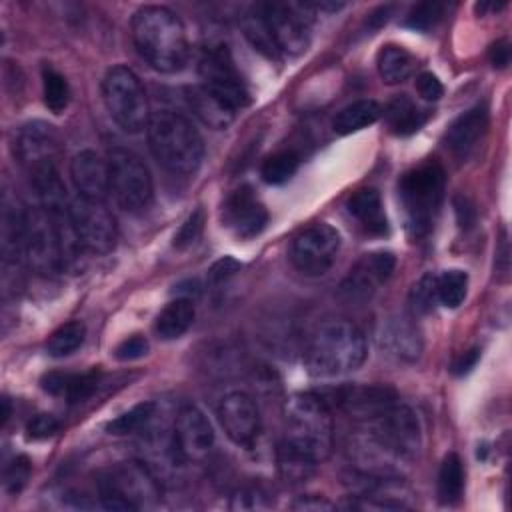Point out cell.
Masks as SVG:
<instances>
[{
  "label": "cell",
  "instance_id": "cell-1",
  "mask_svg": "<svg viewBox=\"0 0 512 512\" xmlns=\"http://www.w3.org/2000/svg\"><path fill=\"white\" fill-rule=\"evenodd\" d=\"M132 40L138 54L158 72H178L188 60L186 28L166 6H142L132 16Z\"/></svg>",
  "mask_w": 512,
  "mask_h": 512
},
{
  "label": "cell",
  "instance_id": "cell-2",
  "mask_svg": "<svg viewBox=\"0 0 512 512\" xmlns=\"http://www.w3.org/2000/svg\"><path fill=\"white\" fill-rule=\"evenodd\" d=\"M282 442L316 464L326 460L334 444V420L328 400L314 392L292 394L284 404Z\"/></svg>",
  "mask_w": 512,
  "mask_h": 512
},
{
  "label": "cell",
  "instance_id": "cell-3",
  "mask_svg": "<svg viewBox=\"0 0 512 512\" xmlns=\"http://www.w3.org/2000/svg\"><path fill=\"white\" fill-rule=\"evenodd\" d=\"M146 132L150 152L164 170L186 176L200 168L204 142L186 116L174 110L152 112Z\"/></svg>",
  "mask_w": 512,
  "mask_h": 512
},
{
  "label": "cell",
  "instance_id": "cell-4",
  "mask_svg": "<svg viewBox=\"0 0 512 512\" xmlns=\"http://www.w3.org/2000/svg\"><path fill=\"white\" fill-rule=\"evenodd\" d=\"M366 338L348 320L320 324L304 350V364L312 376H340L362 366L366 360Z\"/></svg>",
  "mask_w": 512,
  "mask_h": 512
},
{
  "label": "cell",
  "instance_id": "cell-5",
  "mask_svg": "<svg viewBox=\"0 0 512 512\" xmlns=\"http://www.w3.org/2000/svg\"><path fill=\"white\" fill-rule=\"evenodd\" d=\"M358 424L362 436L360 446L374 448L382 456L410 460L420 450L422 432L418 416L398 400H392L380 412Z\"/></svg>",
  "mask_w": 512,
  "mask_h": 512
},
{
  "label": "cell",
  "instance_id": "cell-6",
  "mask_svg": "<svg viewBox=\"0 0 512 512\" xmlns=\"http://www.w3.org/2000/svg\"><path fill=\"white\" fill-rule=\"evenodd\" d=\"M444 198V170L436 162L408 170L398 182V200L412 236H424L434 226Z\"/></svg>",
  "mask_w": 512,
  "mask_h": 512
},
{
  "label": "cell",
  "instance_id": "cell-7",
  "mask_svg": "<svg viewBox=\"0 0 512 512\" xmlns=\"http://www.w3.org/2000/svg\"><path fill=\"white\" fill-rule=\"evenodd\" d=\"M102 100L110 118L130 134H136L148 126L150 108L146 90L128 66H112L102 78Z\"/></svg>",
  "mask_w": 512,
  "mask_h": 512
},
{
  "label": "cell",
  "instance_id": "cell-8",
  "mask_svg": "<svg viewBox=\"0 0 512 512\" xmlns=\"http://www.w3.org/2000/svg\"><path fill=\"white\" fill-rule=\"evenodd\" d=\"M110 194L126 212H142L152 202V176L144 160L128 148L116 146L108 152Z\"/></svg>",
  "mask_w": 512,
  "mask_h": 512
},
{
  "label": "cell",
  "instance_id": "cell-9",
  "mask_svg": "<svg viewBox=\"0 0 512 512\" xmlns=\"http://www.w3.org/2000/svg\"><path fill=\"white\" fill-rule=\"evenodd\" d=\"M198 74L202 86L216 94L230 108L238 110L250 102L246 84L242 82L234 60L224 44H208L202 48L198 60Z\"/></svg>",
  "mask_w": 512,
  "mask_h": 512
},
{
  "label": "cell",
  "instance_id": "cell-10",
  "mask_svg": "<svg viewBox=\"0 0 512 512\" xmlns=\"http://www.w3.org/2000/svg\"><path fill=\"white\" fill-rule=\"evenodd\" d=\"M24 260L42 276H54L56 272L64 270L58 234L52 216L44 206L26 208Z\"/></svg>",
  "mask_w": 512,
  "mask_h": 512
},
{
  "label": "cell",
  "instance_id": "cell-11",
  "mask_svg": "<svg viewBox=\"0 0 512 512\" xmlns=\"http://www.w3.org/2000/svg\"><path fill=\"white\" fill-rule=\"evenodd\" d=\"M340 250V234L336 228L316 222L300 230L290 242V262L306 276H322L334 264Z\"/></svg>",
  "mask_w": 512,
  "mask_h": 512
},
{
  "label": "cell",
  "instance_id": "cell-12",
  "mask_svg": "<svg viewBox=\"0 0 512 512\" xmlns=\"http://www.w3.org/2000/svg\"><path fill=\"white\" fill-rule=\"evenodd\" d=\"M70 216L84 252L108 254L116 246V220L106 208L104 200L78 196L74 202H70Z\"/></svg>",
  "mask_w": 512,
  "mask_h": 512
},
{
  "label": "cell",
  "instance_id": "cell-13",
  "mask_svg": "<svg viewBox=\"0 0 512 512\" xmlns=\"http://www.w3.org/2000/svg\"><path fill=\"white\" fill-rule=\"evenodd\" d=\"M278 52L296 56L306 50L310 34H308V18L304 16L306 4H282V2H266L256 6Z\"/></svg>",
  "mask_w": 512,
  "mask_h": 512
},
{
  "label": "cell",
  "instance_id": "cell-14",
  "mask_svg": "<svg viewBox=\"0 0 512 512\" xmlns=\"http://www.w3.org/2000/svg\"><path fill=\"white\" fill-rule=\"evenodd\" d=\"M396 258L392 252L376 250L358 258L350 268L346 278L338 286V296L346 302H366L376 294V290L392 276Z\"/></svg>",
  "mask_w": 512,
  "mask_h": 512
},
{
  "label": "cell",
  "instance_id": "cell-15",
  "mask_svg": "<svg viewBox=\"0 0 512 512\" xmlns=\"http://www.w3.org/2000/svg\"><path fill=\"white\" fill-rule=\"evenodd\" d=\"M214 446V430L208 422L206 414L188 404L182 406L174 420L172 432V448L184 462H200L204 460Z\"/></svg>",
  "mask_w": 512,
  "mask_h": 512
},
{
  "label": "cell",
  "instance_id": "cell-16",
  "mask_svg": "<svg viewBox=\"0 0 512 512\" xmlns=\"http://www.w3.org/2000/svg\"><path fill=\"white\" fill-rule=\"evenodd\" d=\"M108 486H112L120 496H124L134 510L154 506L160 500V484L152 470L138 462H120L112 470L100 476Z\"/></svg>",
  "mask_w": 512,
  "mask_h": 512
},
{
  "label": "cell",
  "instance_id": "cell-17",
  "mask_svg": "<svg viewBox=\"0 0 512 512\" xmlns=\"http://www.w3.org/2000/svg\"><path fill=\"white\" fill-rule=\"evenodd\" d=\"M218 420L226 436L238 446H252L260 432L258 406L242 390L228 392L218 404Z\"/></svg>",
  "mask_w": 512,
  "mask_h": 512
},
{
  "label": "cell",
  "instance_id": "cell-18",
  "mask_svg": "<svg viewBox=\"0 0 512 512\" xmlns=\"http://www.w3.org/2000/svg\"><path fill=\"white\" fill-rule=\"evenodd\" d=\"M14 154L24 170L42 164H56L60 156L56 130L40 120L24 124L14 138Z\"/></svg>",
  "mask_w": 512,
  "mask_h": 512
},
{
  "label": "cell",
  "instance_id": "cell-19",
  "mask_svg": "<svg viewBox=\"0 0 512 512\" xmlns=\"http://www.w3.org/2000/svg\"><path fill=\"white\" fill-rule=\"evenodd\" d=\"M222 216L238 238H254L268 222V212L250 186H242L226 198Z\"/></svg>",
  "mask_w": 512,
  "mask_h": 512
},
{
  "label": "cell",
  "instance_id": "cell-20",
  "mask_svg": "<svg viewBox=\"0 0 512 512\" xmlns=\"http://www.w3.org/2000/svg\"><path fill=\"white\" fill-rule=\"evenodd\" d=\"M70 178L82 198L104 200L110 192L108 160H104L94 150H80L70 160Z\"/></svg>",
  "mask_w": 512,
  "mask_h": 512
},
{
  "label": "cell",
  "instance_id": "cell-21",
  "mask_svg": "<svg viewBox=\"0 0 512 512\" xmlns=\"http://www.w3.org/2000/svg\"><path fill=\"white\" fill-rule=\"evenodd\" d=\"M488 128V112L484 106H474L462 112L444 132V146L458 158H466L482 140Z\"/></svg>",
  "mask_w": 512,
  "mask_h": 512
},
{
  "label": "cell",
  "instance_id": "cell-22",
  "mask_svg": "<svg viewBox=\"0 0 512 512\" xmlns=\"http://www.w3.org/2000/svg\"><path fill=\"white\" fill-rule=\"evenodd\" d=\"M380 346L402 362H416L422 354V336L408 316H394L382 324Z\"/></svg>",
  "mask_w": 512,
  "mask_h": 512
},
{
  "label": "cell",
  "instance_id": "cell-23",
  "mask_svg": "<svg viewBox=\"0 0 512 512\" xmlns=\"http://www.w3.org/2000/svg\"><path fill=\"white\" fill-rule=\"evenodd\" d=\"M24 220H26V208L20 204L16 196H12L10 192H4L0 240H2V256L6 264H20V260L24 258Z\"/></svg>",
  "mask_w": 512,
  "mask_h": 512
},
{
  "label": "cell",
  "instance_id": "cell-24",
  "mask_svg": "<svg viewBox=\"0 0 512 512\" xmlns=\"http://www.w3.org/2000/svg\"><path fill=\"white\" fill-rule=\"evenodd\" d=\"M186 102H188L190 110L194 112V116H198L206 126H210L214 130L228 128L236 114L234 108H230L226 102H222L216 94H212L202 84L190 86L186 90Z\"/></svg>",
  "mask_w": 512,
  "mask_h": 512
},
{
  "label": "cell",
  "instance_id": "cell-25",
  "mask_svg": "<svg viewBox=\"0 0 512 512\" xmlns=\"http://www.w3.org/2000/svg\"><path fill=\"white\" fill-rule=\"evenodd\" d=\"M100 374L96 370L84 374L70 372H48L42 376V388L52 396H62L68 402H82L94 394Z\"/></svg>",
  "mask_w": 512,
  "mask_h": 512
},
{
  "label": "cell",
  "instance_id": "cell-26",
  "mask_svg": "<svg viewBox=\"0 0 512 512\" xmlns=\"http://www.w3.org/2000/svg\"><path fill=\"white\" fill-rule=\"evenodd\" d=\"M346 210L368 232H372V234L386 232V214H384V208H382L380 194L374 188H360V190H356L348 198Z\"/></svg>",
  "mask_w": 512,
  "mask_h": 512
},
{
  "label": "cell",
  "instance_id": "cell-27",
  "mask_svg": "<svg viewBox=\"0 0 512 512\" xmlns=\"http://www.w3.org/2000/svg\"><path fill=\"white\" fill-rule=\"evenodd\" d=\"M194 316H196V310H194V302L192 300H188V298H174L156 316L154 332L162 340L180 338L192 326Z\"/></svg>",
  "mask_w": 512,
  "mask_h": 512
},
{
  "label": "cell",
  "instance_id": "cell-28",
  "mask_svg": "<svg viewBox=\"0 0 512 512\" xmlns=\"http://www.w3.org/2000/svg\"><path fill=\"white\" fill-rule=\"evenodd\" d=\"M380 116H382L380 104L372 98H362L338 110L336 116L332 118V128L336 134L346 136L372 126Z\"/></svg>",
  "mask_w": 512,
  "mask_h": 512
},
{
  "label": "cell",
  "instance_id": "cell-29",
  "mask_svg": "<svg viewBox=\"0 0 512 512\" xmlns=\"http://www.w3.org/2000/svg\"><path fill=\"white\" fill-rule=\"evenodd\" d=\"M388 128L398 136L414 134L426 122V112L420 110L406 94L396 96L384 110Z\"/></svg>",
  "mask_w": 512,
  "mask_h": 512
},
{
  "label": "cell",
  "instance_id": "cell-30",
  "mask_svg": "<svg viewBox=\"0 0 512 512\" xmlns=\"http://www.w3.org/2000/svg\"><path fill=\"white\" fill-rule=\"evenodd\" d=\"M376 68L386 84H398L412 74L414 58L402 46L386 44L376 56Z\"/></svg>",
  "mask_w": 512,
  "mask_h": 512
},
{
  "label": "cell",
  "instance_id": "cell-31",
  "mask_svg": "<svg viewBox=\"0 0 512 512\" xmlns=\"http://www.w3.org/2000/svg\"><path fill=\"white\" fill-rule=\"evenodd\" d=\"M464 490V468L456 452L444 456L438 470V498L442 504H456Z\"/></svg>",
  "mask_w": 512,
  "mask_h": 512
},
{
  "label": "cell",
  "instance_id": "cell-32",
  "mask_svg": "<svg viewBox=\"0 0 512 512\" xmlns=\"http://www.w3.org/2000/svg\"><path fill=\"white\" fill-rule=\"evenodd\" d=\"M276 460H278V470L286 482H302L308 476H312L316 468V462L312 458H308L306 454L298 452L296 448L288 446L282 440L276 450Z\"/></svg>",
  "mask_w": 512,
  "mask_h": 512
},
{
  "label": "cell",
  "instance_id": "cell-33",
  "mask_svg": "<svg viewBox=\"0 0 512 512\" xmlns=\"http://www.w3.org/2000/svg\"><path fill=\"white\" fill-rule=\"evenodd\" d=\"M84 336H86V328L82 322H66L50 334L46 342V350L54 358H64L82 346Z\"/></svg>",
  "mask_w": 512,
  "mask_h": 512
},
{
  "label": "cell",
  "instance_id": "cell-34",
  "mask_svg": "<svg viewBox=\"0 0 512 512\" xmlns=\"http://www.w3.org/2000/svg\"><path fill=\"white\" fill-rule=\"evenodd\" d=\"M468 274L462 270H444L436 276V294L438 302L446 308H458L466 298Z\"/></svg>",
  "mask_w": 512,
  "mask_h": 512
},
{
  "label": "cell",
  "instance_id": "cell-35",
  "mask_svg": "<svg viewBox=\"0 0 512 512\" xmlns=\"http://www.w3.org/2000/svg\"><path fill=\"white\" fill-rule=\"evenodd\" d=\"M154 408H156L154 402H140V404L132 406L128 412H122L120 416L110 420L106 424V432L114 434V436H126V434L140 432L152 420Z\"/></svg>",
  "mask_w": 512,
  "mask_h": 512
},
{
  "label": "cell",
  "instance_id": "cell-36",
  "mask_svg": "<svg viewBox=\"0 0 512 512\" xmlns=\"http://www.w3.org/2000/svg\"><path fill=\"white\" fill-rule=\"evenodd\" d=\"M42 92H44V104L54 114H60L70 102V86L66 78L52 66L42 68Z\"/></svg>",
  "mask_w": 512,
  "mask_h": 512
},
{
  "label": "cell",
  "instance_id": "cell-37",
  "mask_svg": "<svg viewBox=\"0 0 512 512\" xmlns=\"http://www.w3.org/2000/svg\"><path fill=\"white\" fill-rule=\"evenodd\" d=\"M298 164H300V158L296 152L292 150L276 152L264 160L260 168L262 180L268 184H284L294 176V172L298 170Z\"/></svg>",
  "mask_w": 512,
  "mask_h": 512
},
{
  "label": "cell",
  "instance_id": "cell-38",
  "mask_svg": "<svg viewBox=\"0 0 512 512\" xmlns=\"http://www.w3.org/2000/svg\"><path fill=\"white\" fill-rule=\"evenodd\" d=\"M242 28H244L246 38L250 40V44H252L256 50H260V52L266 54L268 58H278L280 52L276 50L274 40H272V36H270V32H268V28H266V24H264V20H262L258 8H254L252 12H248V14L244 16Z\"/></svg>",
  "mask_w": 512,
  "mask_h": 512
},
{
  "label": "cell",
  "instance_id": "cell-39",
  "mask_svg": "<svg viewBox=\"0 0 512 512\" xmlns=\"http://www.w3.org/2000/svg\"><path fill=\"white\" fill-rule=\"evenodd\" d=\"M270 506H272L270 494L258 484H248L238 488L230 500L232 510H266Z\"/></svg>",
  "mask_w": 512,
  "mask_h": 512
},
{
  "label": "cell",
  "instance_id": "cell-40",
  "mask_svg": "<svg viewBox=\"0 0 512 512\" xmlns=\"http://www.w3.org/2000/svg\"><path fill=\"white\" fill-rule=\"evenodd\" d=\"M438 302L436 294V276L434 274H424L410 290V304L414 312L418 314H428Z\"/></svg>",
  "mask_w": 512,
  "mask_h": 512
},
{
  "label": "cell",
  "instance_id": "cell-41",
  "mask_svg": "<svg viewBox=\"0 0 512 512\" xmlns=\"http://www.w3.org/2000/svg\"><path fill=\"white\" fill-rule=\"evenodd\" d=\"M442 14H444L442 2H420L408 12L406 26L414 30H430L442 18Z\"/></svg>",
  "mask_w": 512,
  "mask_h": 512
},
{
  "label": "cell",
  "instance_id": "cell-42",
  "mask_svg": "<svg viewBox=\"0 0 512 512\" xmlns=\"http://www.w3.org/2000/svg\"><path fill=\"white\" fill-rule=\"evenodd\" d=\"M30 470L32 464L26 456H14L4 468V490L10 494H18L30 478Z\"/></svg>",
  "mask_w": 512,
  "mask_h": 512
},
{
  "label": "cell",
  "instance_id": "cell-43",
  "mask_svg": "<svg viewBox=\"0 0 512 512\" xmlns=\"http://www.w3.org/2000/svg\"><path fill=\"white\" fill-rule=\"evenodd\" d=\"M202 224H204V214H202V210L198 208V210H194V212L184 220V224L178 228V232H176V236H174V246H176V248H186V246L194 244L196 238H198L200 232H202Z\"/></svg>",
  "mask_w": 512,
  "mask_h": 512
},
{
  "label": "cell",
  "instance_id": "cell-44",
  "mask_svg": "<svg viewBox=\"0 0 512 512\" xmlns=\"http://www.w3.org/2000/svg\"><path fill=\"white\" fill-rule=\"evenodd\" d=\"M58 430H60L58 418H56L54 414H46V412L36 414V416L28 422V426H26L28 438H32V440L50 438V436H54Z\"/></svg>",
  "mask_w": 512,
  "mask_h": 512
},
{
  "label": "cell",
  "instance_id": "cell-45",
  "mask_svg": "<svg viewBox=\"0 0 512 512\" xmlns=\"http://www.w3.org/2000/svg\"><path fill=\"white\" fill-rule=\"evenodd\" d=\"M148 354V340L140 334H134L126 340H122L116 350H114V356L122 362H130V360H138L142 356Z\"/></svg>",
  "mask_w": 512,
  "mask_h": 512
},
{
  "label": "cell",
  "instance_id": "cell-46",
  "mask_svg": "<svg viewBox=\"0 0 512 512\" xmlns=\"http://www.w3.org/2000/svg\"><path fill=\"white\" fill-rule=\"evenodd\" d=\"M416 90H418V94H420L424 100H428V102H436V100H440V96L444 94L442 82H440L432 72H422V74H418V78H416Z\"/></svg>",
  "mask_w": 512,
  "mask_h": 512
},
{
  "label": "cell",
  "instance_id": "cell-47",
  "mask_svg": "<svg viewBox=\"0 0 512 512\" xmlns=\"http://www.w3.org/2000/svg\"><path fill=\"white\" fill-rule=\"evenodd\" d=\"M238 268H240V264H238L234 258L224 256V258H220L218 262H214L212 268L208 270V282H210V284H222V282L228 280L234 272H238Z\"/></svg>",
  "mask_w": 512,
  "mask_h": 512
},
{
  "label": "cell",
  "instance_id": "cell-48",
  "mask_svg": "<svg viewBox=\"0 0 512 512\" xmlns=\"http://www.w3.org/2000/svg\"><path fill=\"white\" fill-rule=\"evenodd\" d=\"M294 510H310V512H320V510H334V504L328 502L322 496H300L298 500L292 502Z\"/></svg>",
  "mask_w": 512,
  "mask_h": 512
},
{
  "label": "cell",
  "instance_id": "cell-49",
  "mask_svg": "<svg viewBox=\"0 0 512 512\" xmlns=\"http://www.w3.org/2000/svg\"><path fill=\"white\" fill-rule=\"evenodd\" d=\"M490 62L494 68H506L510 62V44L506 40H498L490 48Z\"/></svg>",
  "mask_w": 512,
  "mask_h": 512
},
{
  "label": "cell",
  "instance_id": "cell-50",
  "mask_svg": "<svg viewBox=\"0 0 512 512\" xmlns=\"http://www.w3.org/2000/svg\"><path fill=\"white\" fill-rule=\"evenodd\" d=\"M478 358H480V350H478V348H472V350L464 352L460 358H456V360H454V364H452V372H454V374H458V376H462V374L470 372V370L476 366Z\"/></svg>",
  "mask_w": 512,
  "mask_h": 512
},
{
  "label": "cell",
  "instance_id": "cell-51",
  "mask_svg": "<svg viewBox=\"0 0 512 512\" xmlns=\"http://www.w3.org/2000/svg\"><path fill=\"white\" fill-rule=\"evenodd\" d=\"M454 208H456L460 226H470V224L474 222V208L470 206V202H468L464 196H458V198L454 200Z\"/></svg>",
  "mask_w": 512,
  "mask_h": 512
},
{
  "label": "cell",
  "instance_id": "cell-52",
  "mask_svg": "<svg viewBox=\"0 0 512 512\" xmlns=\"http://www.w3.org/2000/svg\"><path fill=\"white\" fill-rule=\"evenodd\" d=\"M2 404H4V412H2V420L6 422L8 420V416H10V400L8 398H4L2 400Z\"/></svg>",
  "mask_w": 512,
  "mask_h": 512
}]
</instances>
